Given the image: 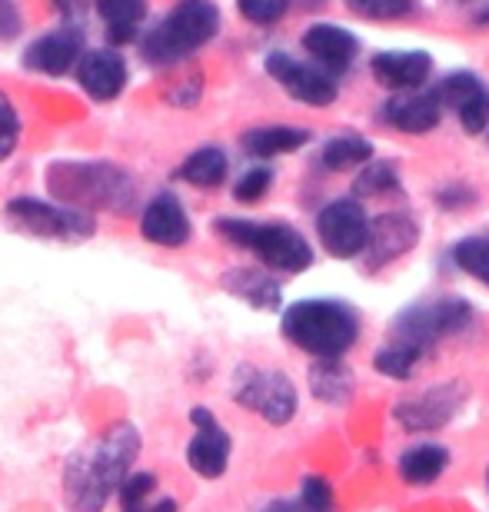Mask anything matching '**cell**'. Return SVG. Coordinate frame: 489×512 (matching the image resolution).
Returning a JSON list of instances; mask_svg holds the SVG:
<instances>
[{
    "label": "cell",
    "mask_w": 489,
    "mask_h": 512,
    "mask_svg": "<svg viewBox=\"0 0 489 512\" xmlns=\"http://www.w3.org/2000/svg\"><path fill=\"white\" fill-rule=\"evenodd\" d=\"M140 456V433L130 423L110 426L100 443L77 453L64 469V496L70 512H104L110 496L130 476Z\"/></svg>",
    "instance_id": "6da1fadb"
},
{
    "label": "cell",
    "mask_w": 489,
    "mask_h": 512,
    "mask_svg": "<svg viewBox=\"0 0 489 512\" xmlns=\"http://www.w3.org/2000/svg\"><path fill=\"white\" fill-rule=\"evenodd\" d=\"M50 193L74 210H114L130 213L137 203V183L114 163H80L64 160L47 170Z\"/></svg>",
    "instance_id": "7a4b0ae2"
},
{
    "label": "cell",
    "mask_w": 489,
    "mask_h": 512,
    "mask_svg": "<svg viewBox=\"0 0 489 512\" xmlns=\"http://www.w3.org/2000/svg\"><path fill=\"white\" fill-rule=\"evenodd\" d=\"M280 330L297 350L317 356V360H340L356 343L360 320H356L350 303L317 296V300L290 303L283 310Z\"/></svg>",
    "instance_id": "3957f363"
},
{
    "label": "cell",
    "mask_w": 489,
    "mask_h": 512,
    "mask_svg": "<svg viewBox=\"0 0 489 512\" xmlns=\"http://www.w3.org/2000/svg\"><path fill=\"white\" fill-rule=\"evenodd\" d=\"M213 230L233 247H243L257 253V260L270 270L280 273H303L310 270L313 250L307 237L290 227V223H257V220H237V217H220L213 223Z\"/></svg>",
    "instance_id": "277c9868"
},
{
    "label": "cell",
    "mask_w": 489,
    "mask_h": 512,
    "mask_svg": "<svg viewBox=\"0 0 489 512\" xmlns=\"http://www.w3.org/2000/svg\"><path fill=\"white\" fill-rule=\"evenodd\" d=\"M217 30L220 10L213 0H180L163 17V24L150 30V37L144 40V57L157 67H170L217 37Z\"/></svg>",
    "instance_id": "5b68a950"
},
{
    "label": "cell",
    "mask_w": 489,
    "mask_h": 512,
    "mask_svg": "<svg viewBox=\"0 0 489 512\" xmlns=\"http://www.w3.org/2000/svg\"><path fill=\"white\" fill-rule=\"evenodd\" d=\"M473 323V306L460 296H443V300L413 303L393 320V343L410 346L416 353H430L446 336L463 333Z\"/></svg>",
    "instance_id": "8992f818"
},
{
    "label": "cell",
    "mask_w": 489,
    "mask_h": 512,
    "mask_svg": "<svg viewBox=\"0 0 489 512\" xmlns=\"http://www.w3.org/2000/svg\"><path fill=\"white\" fill-rule=\"evenodd\" d=\"M233 399L267 419L270 426H287L297 416V386L290 383L287 373L277 370H257V366H240L233 376Z\"/></svg>",
    "instance_id": "52a82bcc"
},
{
    "label": "cell",
    "mask_w": 489,
    "mask_h": 512,
    "mask_svg": "<svg viewBox=\"0 0 489 512\" xmlns=\"http://www.w3.org/2000/svg\"><path fill=\"white\" fill-rule=\"evenodd\" d=\"M7 217L20 230L34 233L44 240H87L94 237L97 223L90 213L64 207V203H47L37 197H14L7 203Z\"/></svg>",
    "instance_id": "ba28073f"
},
{
    "label": "cell",
    "mask_w": 489,
    "mask_h": 512,
    "mask_svg": "<svg viewBox=\"0 0 489 512\" xmlns=\"http://www.w3.org/2000/svg\"><path fill=\"white\" fill-rule=\"evenodd\" d=\"M317 237L323 250L336 260H353L366 247L370 237V217H366L363 203L356 200H333L326 203L317 217Z\"/></svg>",
    "instance_id": "9c48e42d"
},
{
    "label": "cell",
    "mask_w": 489,
    "mask_h": 512,
    "mask_svg": "<svg viewBox=\"0 0 489 512\" xmlns=\"http://www.w3.org/2000/svg\"><path fill=\"white\" fill-rule=\"evenodd\" d=\"M463 386L460 383H436L416 396H406L403 403H396L393 416L406 433H436L450 419L460 413L463 406Z\"/></svg>",
    "instance_id": "30bf717a"
},
{
    "label": "cell",
    "mask_w": 489,
    "mask_h": 512,
    "mask_svg": "<svg viewBox=\"0 0 489 512\" xmlns=\"http://www.w3.org/2000/svg\"><path fill=\"white\" fill-rule=\"evenodd\" d=\"M436 104L450 107L456 117H460V127L476 137L489 127V87L480 77L470 74V70H456V74H446L433 90Z\"/></svg>",
    "instance_id": "8fae6325"
},
{
    "label": "cell",
    "mask_w": 489,
    "mask_h": 512,
    "mask_svg": "<svg viewBox=\"0 0 489 512\" xmlns=\"http://www.w3.org/2000/svg\"><path fill=\"white\" fill-rule=\"evenodd\" d=\"M193 439L187 443V466L203 479H220L230 463V433L217 423L207 406L190 409Z\"/></svg>",
    "instance_id": "7c38bea8"
},
{
    "label": "cell",
    "mask_w": 489,
    "mask_h": 512,
    "mask_svg": "<svg viewBox=\"0 0 489 512\" xmlns=\"http://www.w3.org/2000/svg\"><path fill=\"white\" fill-rule=\"evenodd\" d=\"M267 74L277 80L293 100H300V104L330 107L336 100V80L330 74H323L320 67H310L297 57L283 54V50H273L267 57Z\"/></svg>",
    "instance_id": "4fadbf2b"
},
{
    "label": "cell",
    "mask_w": 489,
    "mask_h": 512,
    "mask_svg": "<svg viewBox=\"0 0 489 512\" xmlns=\"http://www.w3.org/2000/svg\"><path fill=\"white\" fill-rule=\"evenodd\" d=\"M420 243V223L410 213H383L380 220L370 223V237H366V270L376 273L386 263L400 260L403 253H410Z\"/></svg>",
    "instance_id": "5bb4252c"
},
{
    "label": "cell",
    "mask_w": 489,
    "mask_h": 512,
    "mask_svg": "<svg viewBox=\"0 0 489 512\" xmlns=\"http://www.w3.org/2000/svg\"><path fill=\"white\" fill-rule=\"evenodd\" d=\"M140 233H144V240L154 243V247L180 250L183 243L193 237V227H190V217H187V210H183V203L173 197V193H157L144 207V213H140Z\"/></svg>",
    "instance_id": "9a60e30c"
},
{
    "label": "cell",
    "mask_w": 489,
    "mask_h": 512,
    "mask_svg": "<svg viewBox=\"0 0 489 512\" xmlns=\"http://www.w3.org/2000/svg\"><path fill=\"white\" fill-rule=\"evenodd\" d=\"M370 70L376 77V84H383L386 90H420L433 74V57L426 50H383L370 60Z\"/></svg>",
    "instance_id": "2e32d148"
},
{
    "label": "cell",
    "mask_w": 489,
    "mask_h": 512,
    "mask_svg": "<svg viewBox=\"0 0 489 512\" xmlns=\"http://www.w3.org/2000/svg\"><path fill=\"white\" fill-rule=\"evenodd\" d=\"M300 44L317 60L323 74H343L360 54V40L336 24H313L310 30H303Z\"/></svg>",
    "instance_id": "e0dca14e"
},
{
    "label": "cell",
    "mask_w": 489,
    "mask_h": 512,
    "mask_svg": "<svg viewBox=\"0 0 489 512\" xmlns=\"http://www.w3.org/2000/svg\"><path fill=\"white\" fill-rule=\"evenodd\" d=\"M77 84L94 100H114L127 87V64L117 50H90L77 67Z\"/></svg>",
    "instance_id": "ac0fdd59"
},
{
    "label": "cell",
    "mask_w": 489,
    "mask_h": 512,
    "mask_svg": "<svg viewBox=\"0 0 489 512\" xmlns=\"http://www.w3.org/2000/svg\"><path fill=\"white\" fill-rule=\"evenodd\" d=\"M440 104H436L433 94H420V90H410V94H396L383 104V124H390L400 133H430L440 124Z\"/></svg>",
    "instance_id": "d6986e66"
},
{
    "label": "cell",
    "mask_w": 489,
    "mask_h": 512,
    "mask_svg": "<svg viewBox=\"0 0 489 512\" xmlns=\"http://www.w3.org/2000/svg\"><path fill=\"white\" fill-rule=\"evenodd\" d=\"M77 57H80L77 30H54V34L30 44V50L24 54V67L40 70V74H47V77H60L77 64Z\"/></svg>",
    "instance_id": "ffe728a7"
},
{
    "label": "cell",
    "mask_w": 489,
    "mask_h": 512,
    "mask_svg": "<svg viewBox=\"0 0 489 512\" xmlns=\"http://www.w3.org/2000/svg\"><path fill=\"white\" fill-rule=\"evenodd\" d=\"M223 290L233 293L237 300H243L253 310H277L283 300L280 280H273L270 273L250 270V266H237V270L223 273Z\"/></svg>",
    "instance_id": "44dd1931"
},
{
    "label": "cell",
    "mask_w": 489,
    "mask_h": 512,
    "mask_svg": "<svg viewBox=\"0 0 489 512\" xmlns=\"http://www.w3.org/2000/svg\"><path fill=\"white\" fill-rule=\"evenodd\" d=\"M446 466H450V453H446V446L440 443L410 446L400 456V476H403V483H410V486L436 483V479L446 473Z\"/></svg>",
    "instance_id": "7402d4cb"
},
{
    "label": "cell",
    "mask_w": 489,
    "mask_h": 512,
    "mask_svg": "<svg viewBox=\"0 0 489 512\" xmlns=\"http://www.w3.org/2000/svg\"><path fill=\"white\" fill-rule=\"evenodd\" d=\"M157 476L154 473H130L120 483V512H177V503L170 496H157Z\"/></svg>",
    "instance_id": "603a6c76"
},
{
    "label": "cell",
    "mask_w": 489,
    "mask_h": 512,
    "mask_svg": "<svg viewBox=\"0 0 489 512\" xmlns=\"http://www.w3.org/2000/svg\"><path fill=\"white\" fill-rule=\"evenodd\" d=\"M310 140V130L303 127H257L243 133V150L250 157H280V153H293L300 150L303 143Z\"/></svg>",
    "instance_id": "cb8c5ba5"
},
{
    "label": "cell",
    "mask_w": 489,
    "mask_h": 512,
    "mask_svg": "<svg viewBox=\"0 0 489 512\" xmlns=\"http://www.w3.org/2000/svg\"><path fill=\"white\" fill-rule=\"evenodd\" d=\"M227 153L220 147H200L193 150L187 160L180 163V180H187L190 187H200V190H213L227 180Z\"/></svg>",
    "instance_id": "d4e9b609"
},
{
    "label": "cell",
    "mask_w": 489,
    "mask_h": 512,
    "mask_svg": "<svg viewBox=\"0 0 489 512\" xmlns=\"http://www.w3.org/2000/svg\"><path fill=\"white\" fill-rule=\"evenodd\" d=\"M97 14L104 17L107 34L114 44H127L137 37L140 20L147 14V0H94Z\"/></svg>",
    "instance_id": "484cf974"
},
{
    "label": "cell",
    "mask_w": 489,
    "mask_h": 512,
    "mask_svg": "<svg viewBox=\"0 0 489 512\" xmlns=\"http://www.w3.org/2000/svg\"><path fill=\"white\" fill-rule=\"evenodd\" d=\"M310 389L323 403L340 406L353 396V373L340 360H317L310 370Z\"/></svg>",
    "instance_id": "4316f807"
},
{
    "label": "cell",
    "mask_w": 489,
    "mask_h": 512,
    "mask_svg": "<svg viewBox=\"0 0 489 512\" xmlns=\"http://www.w3.org/2000/svg\"><path fill=\"white\" fill-rule=\"evenodd\" d=\"M373 160V143L363 140V137H353V133H346V137H333L326 140V147L320 153V163L326 170H353V167H363V163Z\"/></svg>",
    "instance_id": "83f0119b"
},
{
    "label": "cell",
    "mask_w": 489,
    "mask_h": 512,
    "mask_svg": "<svg viewBox=\"0 0 489 512\" xmlns=\"http://www.w3.org/2000/svg\"><path fill=\"white\" fill-rule=\"evenodd\" d=\"M416 363H420V353L403 343H393V340L386 343L383 350H376V356H373V370L386 376V380H410Z\"/></svg>",
    "instance_id": "f1b7e54d"
},
{
    "label": "cell",
    "mask_w": 489,
    "mask_h": 512,
    "mask_svg": "<svg viewBox=\"0 0 489 512\" xmlns=\"http://www.w3.org/2000/svg\"><path fill=\"white\" fill-rule=\"evenodd\" d=\"M453 263L489 290V237H470L453 247Z\"/></svg>",
    "instance_id": "f546056e"
},
{
    "label": "cell",
    "mask_w": 489,
    "mask_h": 512,
    "mask_svg": "<svg viewBox=\"0 0 489 512\" xmlns=\"http://www.w3.org/2000/svg\"><path fill=\"white\" fill-rule=\"evenodd\" d=\"M400 190V173H396L393 163H370L363 167L360 177L353 180V193L356 197H383V193Z\"/></svg>",
    "instance_id": "4dcf8cb0"
},
{
    "label": "cell",
    "mask_w": 489,
    "mask_h": 512,
    "mask_svg": "<svg viewBox=\"0 0 489 512\" xmlns=\"http://www.w3.org/2000/svg\"><path fill=\"white\" fill-rule=\"evenodd\" d=\"M356 17L366 20H396L413 14L416 0H346Z\"/></svg>",
    "instance_id": "1f68e13d"
},
{
    "label": "cell",
    "mask_w": 489,
    "mask_h": 512,
    "mask_svg": "<svg viewBox=\"0 0 489 512\" xmlns=\"http://www.w3.org/2000/svg\"><path fill=\"white\" fill-rule=\"evenodd\" d=\"M293 0H237V7H240V14L250 20V24H260V27H267V24H277V20L287 14Z\"/></svg>",
    "instance_id": "d6a6232c"
},
{
    "label": "cell",
    "mask_w": 489,
    "mask_h": 512,
    "mask_svg": "<svg viewBox=\"0 0 489 512\" xmlns=\"http://www.w3.org/2000/svg\"><path fill=\"white\" fill-rule=\"evenodd\" d=\"M270 183H273V170H267V167H250L237 180V187H233V197H237L240 203H257V200L267 197Z\"/></svg>",
    "instance_id": "836d02e7"
},
{
    "label": "cell",
    "mask_w": 489,
    "mask_h": 512,
    "mask_svg": "<svg viewBox=\"0 0 489 512\" xmlns=\"http://www.w3.org/2000/svg\"><path fill=\"white\" fill-rule=\"evenodd\" d=\"M17 140H20V117L14 104L7 97H0V160H7L14 153Z\"/></svg>",
    "instance_id": "e575fe53"
},
{
    "label": "cell",
    "mask_w": 489,
    "mask_h": 512,
    "mask_svg": "<svg viewBox=\"0 0 489 512\" xmlns=\"http://www.w3.org/2000/svg\"><path fill=\"white\" fill-rule=\"evenodd\" d=\"M303 503H307L310 512H326L333 506V489L326 479L320 476H307L303 479Z\"/></svg>",
    "instance_id": "d590c367"
},
{
    "label": "cell",
    "mask_w": 489,
    "mask_h": 512,
    "mask_svg": "<svg viewBox=\"0 0 489 512\" xmlns=\"http://www.w3.org/2000/svg\"><path fill=\"white\" fill-rule=\"evenodd\" d=\"M436 203H440L443 210H460V207H466V203H473V190L453 183V187H443L440 193H436Z\"/></svg>",
    "instance_id": "8d00e7d4"
},
{
    "label": "cell",
    "mask_w": 489,
    "mask_h": 512,
    "mask_svg": "<svg viewBox=\"0 0 489 512\" xmlns=\"http://www.w3.org/2000/svg\"><path fill=\"white\" fill-rule=\"evenodd\" d=\"M20 34V14L14 0H0V40H10Z\"/></svg>",
    "instance_id": "74e56055"
},
{
    "label": "cell",
    "mask_w": 489,
    "mask_h": 512,
    "mask_svg": "<svg viewBox=\"0 0 489 512\" xmlns=\"http://www.w3.org/2000/svg\"><path fill=\"white\" fill-rule=\"evenodd\" d=\"M54 4H57L60 10H64L67 17H77L80 10H84V0H54Z\"/></svg>",
    "instance_id": "f35d334b"
},
{
    "label": "cell",
    "mask_w": 489,
    "mask_h": 512,
    "mask_svg": "<svg viewBox=\"0 0 489 512\" xmlns=\"http://www.w3.org/2000/svg\"><path fill=\"white\" fill-rule=\"evenodd\" d=\"M267 512H293V509H290V503H273V506H267Z\"/></svg>",
    "instance_id": "ab89813d"
},
{
    "label": "cell",
    "mask_w": 489,
    "mask_h": 512,
    "mask_svg": "<svg viewBox=\"0 0 489 512\" xmlns=\"http://www.w3.org/2000/svg\"><path fill=\"white\" fill-rule=\"evenodd\" d=\"M486 486H489V473H486Z\"/></svg>",
    "instance_id": "60d3db41"
}]
</instances>
